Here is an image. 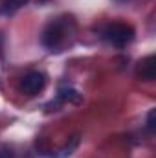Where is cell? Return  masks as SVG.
Listing matches in <instances>:
<instances>
[{
    "label": "cell",
    "mask_w": 156,
    "mask_h": 158,
    "mask_svg": "<svg viewBox=\"0 0 156 158\" xmlns=\"http://www.w3.org/2000/svg\"><path fill=\"white\" fill-rule=\"evenodd\" d=\"M76 33H77V22L74 20V17L59 15L46 24L40 40L44 48H48L50 52H63L74 42Z\"/></svg>",
    "instance_id": "obj_1"
},
{
    "label": "cell",
    "mask_w": 156,
    "mask_h": 158,
    "mask_svg": "<svg viewBox=\"0 0 156 158\" xmlns=\"http://www.w3.org/2000/svg\"><path fill=\"white\" fill-rule=\"evenodd\" d=\"M134 28L125 22H112L103 30V39L116 48H125L127 44H130L134 40Z\"/></svg>",
    "instance_id": "obj_2"
},
{
    "label": "cell",
    "mask_w": 156,
    "mask_h": 158,
    "mask_svg": "<svg viewBox=\"0 0 156 158\" xmlns=\"http://www.w3.org/2000/svg\"><path fill=\"white\" fill-rule=\"evenodd\" d=\"M44 86H46V76L39 70H31V72L24 74L20 83H18V90L24 96H30V98H33L39 92H42Z\"/></svg>",
    "instance_id": "obj_3"
},
{
    "label": "cell",
    "mask_w": 156,
    "mask_h": 158,
    "mask_svg": "<svg viewBox=\"0 0 156 158\" xmlns=\"http://www.w3.org/2000/svg\"><path fill=\"white\" fill-rule=\"evenodd\" d=\"M136 76L142 81H154L156 77V57L151 53L136 64Z\"/></svg>",
    "instance_id": "obj_4"
},
{
    "label": "cell",
    "mask_w": 156,
    "mask_h": 158,
    "mask_svg": "<svg viewBox=\"0 0 156 158\" xmlns=\"http://www.w3.org/2000/svg\"><path fill=\"white\" fill-rule=\"evenodd\" d=\"M57 98H59L61 101H68V103H74V105L81 103V99H83L77 90H74V88H70V86H63V88H59Z\"/></svg>",
    "instance_id": "obj_5"
},
{
    "label": "cell",
    "mask_w": 156,
    "mask_h": 158,
    "mask_svg": "<svg viewBox=\"0 0 156 158\" xmlns=\"http://www.w3.org/2000/svg\"><path fill=\"white\" fill-rule=\"evenodd\" d=\"M30 0H0V9L2 11H17L24 7Z\"/></svg>",
    "instance_id": "obj_6"
},
{
    "label": "cell",
    "mask_w": 156,
    "mask_h": 158,
    "mask_svg": "<svg viewBox=\"0 0 156 158\" xmlns=\"http://www.w3.org/2000/svg\"><path fill=\"white\" fill-rule=\"evenodd\" d=\"M154 116H156V110H154V109H151V110H149V114H147V123H145V127H147V131H149V132H154V129H156Z\"/></svg>",
    "instance_id": "obj_7"
},
{
    "label": "cell",
    "mask_w": 156,
    "mask_h": 158,
    "mask_svg": "<svg viewBox=\"0 0 156 158\" xmlns=\"http://www.w3.org/2000/svg\"><path fill=\"white\" fill-rule=\"evenodd\" d=\"M0 158H15V153L7 147H2L0 149Z\"/></svg>",
    "instance_id": "obj_8"
},
{
    "label": "cell",
    "mask_w": 156,
    "mask_h": 158,
    "mask_svg": "<svg viewBox=\"0 0 156 158\" xmlns=\"http://www.w3.org/2000/svg\"><path fill=\"white\" fill-rule=\"evenodd\" d=\"M2 46H4V35L0 33V50H2Z\"/></svg>",
    "instance_id": "obj_9"
}]
</instances>
